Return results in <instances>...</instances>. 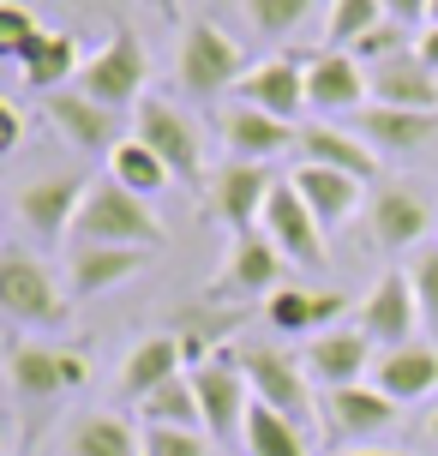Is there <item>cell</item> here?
Returning a JSON list of instances; mask_svg holds the SVG:
<instances>
[{"label":"cell","mask_w":438,"mask_h":456,"mask_svg":"<svg viewBox=\"0 0 438 456\" xmlns=\"http://www.w3.org/2000/svg\"><path fill=\"white\" fill-rule=\"evenodd\" d=\"M168 240L162 216L150 210V199L126 192L115 181H91V199L72 223V247H133V252H150Z\"/></svg>","instance_id":"cell-1"},{"label":"cell","mask_w":438,"mask_h":456,"mask_svg":"<svg viewBox=\"0 0 438 456\" xmlns=\"http://www.w3.org/2000/svg\"><path fill=\"white\" fill-rule=\"evenodd\" d=\"M234 366L247 372L253 403L288 414L295 427L319 420V385L306 379V366H300L288 348H271V342H240V348H234Z\"/></svg>","instance_id":"cell-2"},{"label":"cell","mask_w":438,"mask_h":456,"mask_svg":"<svg viewBox=\"0 0 438 456\" xmlns=\"http://www.w3.org/2000/svg\"><path fill=\"white\" fill-rule=\"evenodd\" d=\"M67 289L54 282L43 258H30L24 247L0 252V313L12 330H48V324H67Z\"/></svg>","instance_id":"cell-3"},{"label":"cell","mask_w":438,"mask_h":456,"mask_svg":"<svg viewBox=\"0 0 438 456\" xmlns=\"http://www.w3.org/2000/svg\"><path fill=\"white\" fill-rule=\"evenodd\" d=\"M247 48L240 37H229L216 19H199L181 30V54H174V78H181V91L192 96H223L234 91L240 78H247Z\"/></svg>","instance_id":"cell-4"},{"label":"cell","mask_w":438,"mask_h":456,"mask_svg":"<svg viewBox=\"0 0 438 456\" xmlns=\"http://www.w3.org/2000/svg\"><path fill=\"white\" fill-rule=\"evenodd\" d=\"M144 78H150V54H144V43L126 30V24H120L115 37H109V43L85 61L78 91L91 96V102H102V109H139Z\"/></svg>","instance_id":"cell-5"},{"label":"cell","mask_w":438,"mask_h":456,"mask_svg":"<svg viewBox=\"0 0 438 456\" xmlns=\"http://www.w3.org/2000/svg\"><path fill=\"white\" fill-rule=\"evenodd\" d=\"M133 138H144L150 151L162 157V168L174 175V181H199L205 175V138L192 126V114H181L174 102H162V96H144L139 102V120H133Z\"/></svg>","instance_id":"cell-6"},{"label":"cell","mask_w":438,"mask_h":456,"mask_svg":"<svg viewBox=\"0 0 438 456\" xmlns=\"http://www.w3.org/2000/svg\"><path fill=\"white\" fill-rule=\"evenodd\" d=\"M282 276H288V258H282L264 234H234L223 265L210 276V300H253V295H277Z\"/></svg>","instance_id":"cell-7"},{"label":"cell","mask_w":438,"mask_h":456,"mask_svg":"<svg viewBox=\"0 0 438 456\" xmlns=\"http://www.w3.org/2000/svg\"><path fill=\"white\" fill-rule=\"evenodd\" d=\"M319 427L330 438L354 444H378L396 427V403L372 385H343V390H319Z\"/></svg>","instance_id":"cell-8"},{"label":"cell","mask_w":438,"mask_h":456,"mask_svg":"<svg viewBox=\"0 0 438 456\" xmlns=\"http://www.w3.org/2000/svg\"><path fill=\"white\" fill-rule=\"evenodd\" d=\"M91 379V361L78 348H48V342H12L6 348V385L19 390L24 403H43L54 390H72Z\"/></svg>","instance_id":"cell-9"},{"label":"cell","mask_w":438,"mask_h":456,"mask_svg":"<svg viewBox=\"0 0 438 456\" xmlns=\"http://www.w3.org/2000/svg\"><path fill=\"white\" fill-rule=\"evenodd\" d=\"M354 330H361V337H372V342H385V348L415 342V330H420V300H415L409 271H385L367 295H361V306H354Z\"/></svg>","instance_id":"cell-10"},{"label":"cell","mask_w":438,"mask_h":456,"mask_svg":"<svg viewBox=\"0 0 438 456\" xmlns=\"http://www.w3.org/2000/svg\"><path fill=\"white\" fill-rule=\"evenodd\" d=\"M271 192H277V181H271L264 162H229V168L210 175V210L229 234H258L264 210H271Z\"/></svg>","instance_id":"cell-11"},{"label":"cell","mask_w":438,"mask_h":456,"mask_svg":"<svg viewBox=\"0 0 438 456\" xmlns=\"http://www.w3.org/2000/svg\"><path fill=\"white\" fill-rule=\"evenodd\" d=\"M258 234H264V240H271L288 265H300V271H324V258H330L319 216L306 210V199H300L288 181H277V192H271V210H264V228H258Z\"/></svg>","instance_id":"cell-12"},{"label":"cell","mask_w":438,"mask_h":456,"mask_svg":"<svg viewBox=\"0 0 438 456\" xmlns=\"http://www.w3.org/2000/svg\"><path fill=\"white\" fill-rule=\"evenodd\" d=\"M426 228H433V210H426V199H420L415 186L385 181L367 199V240H372V247L420 252V247H426Z\"/></svg>","instance_id":"cell-13"},{"label":"cell","mask_w":438,"mask_h":456,"mask_svg":"<svg viewBox=\"0 0 438 456\" xmlns=\"http://www.w3.org/2000/svg\"><path fill=\"white\" fill-rule=\"evenodd\" d=\"M85 199H91V181L85 175H43V181H24L12 205H19V223L36 240H61V234H72Z\"/></svg>","instance_id":"cell-14"},{"label":"cell","mask_w":438,"mask_h":456,"mask_svg":"<svg viewBox=\"0 0 438 456\" xmlns=\"http://www.w3.org/2000/svg\"><path fill=\"white\" fill-rule=\"evenodd\" d=\"M199 409H205V433L210 438H247V414H253V385L234 366V354H216L205 372H192Z\"/></svg>","instance_id":"cell-15"},{"label":"cell","mask_w":438,"mask_h":456,"mask_svg":"<svg viewBox=\"0 0 438 456\" xmlns=\"http://www.w3.org/2000/svg\"><path fill=\"white\" fill-rule=\"evenodd\" d=\"M372 361H378V348L361 330H319V337H306V348H300V366H306V379L319 390L367 385Z\"/></svg>","instance_id":"cell-16"},{"label":"cell","mask_w":438,"mask_h":456,"mask_svg":"<svg viewBox=\"0 0 438 456\" xmlns=\"http://www.w3.org/2000/svg\"><path fill=\"white\" fill-rule=\"evenodd\" d=\"M367 67L354 61V54H343V48H319L312 61H306V102L319 114H361L367 109Z\"/></svg>","instance_id":"cell-17"},{"label":"cell","mask_w":438,"mask_h":456,"mask_svg":"<svg viewBox=\"0 0 438 456\" xmlns=\"http://www.w3.org/2000/svg\"><path fill=\"white\" fill-rule=\"evenodd\" d=\"M372 390H385L396 409L402 403H426L438 390V348L433 342H402V348H378L372 361Z\"/></svg>","instance_id":"cell-18"},{"label":"cell","mask_w":438,"mask_h":456,"mask_svg":"<svg viewBox=\"0 0 438 456\" xmlns=\"http://www.w3.org/2000/svg\"><path fill=\"white\" fill-rule=\"evenodd\" d=\"M223 144L234 151V162H271L282 151H300V126L253 109V102H229L223 109Z\"/></svg>","instance_id":"cell-19"},{"label":"cell","mask_w":438,"mask_h":456,"mask_svg":"<svg viewBox=\"0 0 438 456\" xmlns=\"http://www.w3.org/2000/svg\"><path fill=\"white\" fill-rule=\"evenodd\" d=\"M240 102H253V109H264V114H277V120L295 126L300 114L312 109V102H306V61H288V54L258 61V67L240 78Z\"/></svg>","instance_id":"cell-20"},{"label":"cell","mask_w":438,"mask_h":456,"mask_svg":"<svg viewBox=\"0 0 438 456\" xmlns=\"http://www.w3.org/2000/svg\"><path fill=\"white\" fill-rule=\"evenodd\" d=\"M43 109H48V120L61 126V138H67L72 151H115L120 144L115 109L91 102L85 91H54V96H43Z\"/></svg>","instance_id":"cell-21"},{"label":"cell","mask_w":438,"mask_h":456,"mask_svg":"<svg viewBox=\"0 0 438 456\" xmlns=\"http://www.w3.org/2000/svg\"><path fill=\"white\" fill-rule=\"evenodd\" d=\"M288 186H295L300 199H306V210L319 216V228L330 234V228H343L354 210H361V192H367V181H354V175H337V168H319V162H300L295 175H288Z\"/></svg>","instance_id":"cell-22"},{"label":"cell","mask_w":438,"mask_h":456,"mask_svg":"<svg viewBox=\"0 0 438 456\" xmlns=\"http://www.w3.org/2000/svg\"><path fill=\"white\" fill-rule=\"evenodd\" d=\"M367 85H372V102H378V109L438 114V72L420 67L415 48H409V54H396V61H385V67H372Z\"/></svg>","instance_id":"cell-23"},{"label":"cell","mask_w":438,"mask_h":456,"mask_svg":"<svg viewBox=\"0 0 438 456\" xmlns=\"http://www.w3.org/2000/svg\"><path fill=\"white\" fill-rule=\"evenodd\" d=\"M300 162H319V168H337V175H354V181H372L378 175V151L361 133H343L330 120L300 126Z\"/></svg>","instance_id":"cell-24"},{"label":"cell","mask_w":438,"mask_h":456,"mask_svg":"<svg viewBox=\"0 0 438 456\" xmlns=\"http://www.w3.org/2000/svg\"><path fill=\"white\" fill-rule=\"evenodd\" d=\"M24 85L36 96H54V91H67V85H78V72H85V54H78V37H67V30H43L36 43L24 48Z\"/></svg>","instance_id":"cell-25"},{"label":"cell","mask_w":438,"mask_h":456,"mask_svg":"<svg viewBox=\"0 0 438 456\" xmlns=\"http://www.w3.org/2000/svg\"><path fill=\"white\" fill-rule=\"evenodd\" d=\"M361 138L372 151H391V157H415L438 138V114H415V109H361Z\"/></svg>","instance_id":"cell-26"},{"label":"cell","mask_w":438,"mask_h":456,"mask_svg":"<svg viewBox=\"0 0 438 456\" xmlns=\"http://www.w3.org/2000/svg\"><path fill=\"white\" fill-rule=\"evenodd\" d=\"M181 337H144L126 348V361H120V396H133L144 403L150 390H162L168 379H181Z\"/></svg>","instance_id":"cell-27"},{"label":"cell","mask_w":438,"mask_h":456,"mask_svg":"<svg viewBox=\"0 0 438 456\" xmlns=\"http://www.w3.org/2000/svg\"><path fill=\"white\" fill-rule=\"evenodd\" d=\"M61 456H144V433H133L120 414H72L61 433Z\"/></svg>","instance_id":"cell-28"},{"label":"cell","mask_w":438,"mask_h":456,"mask_svg":"<svg viewBox=\"0 0 438 456\" xmlns=\"http://www.w3.org/2000/svg\"><path fill=\"white\" fill-rule=\"evenodd\" d=\"M144 271V252L133 247H72V295H109Z\"/></svg>","instance_id":"cell-29"},{"label":"cell","mask_w":438,"mask_h":456,"mask_svg":"<svg viewBox=\"0 0 438 456\" xmlns=\"http://www.w3.org/2000/svg\"><path fill=\"white\" fill-rule=\"evenodd\" d=\"M109 181L126 186V192H139V199H157V192H168V168H162V157L144 144V138H120L115 151H109Z\"/></svg>","instance_id":"cell-30"},{"label":"cell","mask_w":438,"mask_h":456,"mask_svg":"<svg viewBox=\"0 0 438 456\" xmlns=\"http://www.w3.org/2000/svg\"><path fill=\"white\" fill-rule=\"evenodd\" d=\"M144 427H181V433H205V409H199V390L192 379H168L162 390H150L139 403Z\"/></svg>","instance_id":"cell-31"},{"label":"cell","mask_w":438,"mask_h":456,"mask_svg":"<svg viewBox=\"0 0 438 456\" xmlns=\"http://www.w3.org/2000/svg\"><path fill=\"white\" fill-rule=\"evenodd\" d=\"M385 24V0H330L324 6V43L330 48H354L361 37H372Z\"/></svg>","instance_id":"cell-32"},{"label":"cell","mask_w":438,"mask_h":456,"mask_svg":"<svg viewBox=\"0 0 438 456\" xmlns=\"http://www.w3.org/2000/svg\"><path fill=\"white\" fill-rule=\"evenodd\" d=\"M247 451L253 456H306V433L288 414L253 403V414H247Z\"/></svg>","instance_id":"cell-33"},{"label":"cell","mask_w":438,"mask_h":456,"mask_svg":"<svg viewBox=\"0 0 438 456\" xmlns=\"http://www.w3.org/2000/svg\"><path fill=\"white\" fill-rule=\"evenodd\" d=\"M264 319L277 337H319V289H277L264 300Z\"/></svg>","instance_id":"cell-34"},{"label":"cell","mask_w":438,"mask_h":456,"mask_svg":"<svg viewBox=\"0 0 438 456\" xmlns=\"http://www.w3.org/2000/svg\"><path fill=\"white\" fill-rule=\"evenodd\" d=\"M312 6L319 0H240V12H247V24H253L258 37H288V30H300V24L312 19Z\"/></svg>","instance_id":"cell-35"},{"label":"cell","mask_w":438,"mask_h":456,"mask_svg":"<svg viewBox=\"0 0 438 456\" xmlns=\"http://www.w3.org/2000/svg\"><path fill=\"white\" fill-rule=\"evenodd\" d=\"M409 282H415V300H420V324L438 337V240H426L420 252H409Z\"/></svg>","instance_id":"cell-36"},{"label":"cell","mask_w":438,"mask_h":456,"mask_svg":"<svg viewBox=\"0 0 438 456\" xmlns=\"http://www.w3.org/2000/svg\"><path fill=\"white\" fill-rule=\"evenodd\" d=\"M36 37H43V30H36V19H30V6H24V0H6V6H0V54L19 67L24 48L36 43Z\"/></svg>","instance_id":"cell-37"},{"label":"cell","mask_w":438,"mask_h":456,"mask_svg":"<svg viewBox=\"0 0 438 456\" xmlns=\"http://www.w3.org/2000/svg\"><path fill=\"white\" fill-rule=\"evenodd\" d=\"M409 48H415V43H409V30L385 19L378 30H372V37H361V43L348 48V54H354V61H361V67L372 72V67H385V61H396V54H409Z\"/></svg>","instance_id":"cell-38"},{"label":"cell","mask_w":438,"mask_h":456,"mask_svg":"<svg viewBox=\"0 0 438 456\" xmlns=\"http://www.w3.org/2000/svg\"><path fill=\"white\" fill-rule=\"evenodd\" d=\"M144 456H205V433H181V427H144Z\"/></svg>","instance_id":"cell-39"},{"label":"cell","mask_w":438,"mask_h":456,"mask_svg":"<svg viewBox=\"0 0 438 456\" xmlns=\"http://www.w3.org/2000/svg\"><path fill=\"white\" fill-rule=\"evenodd\" d=\"M426 12H433V0H385V19L402 24V30L409 24H426Z\"/></svg>","instance_id":"cell-40"},{"label":"cell","mask_w":438,"mask_h":456,"mask_svg":"<svg viewBox=\"0 0 438 456\" xmlns=\"http://www.w3.org/2000/svg\"><path fill=\"white\" fill-rule=\"evenodd\" d=\"M19 138H24V109L0 102V151H19Z\"/></svg>","instance_id":"cell-41"},{"label":"cell","mask_w":438,"mask_h":456,"mask_svg":"<svg viewBox=\"0 0 438 456\" xmlns=\"http://www.w3.org/2000/svg\"><path fill=\"white\" fill-rule=\"evenodd\" d=\"M415 61L438 72V24H420V37H415Z\"/></svg>","instance_id":"cell-42"},{"label":"cell","mask_w":438,"mask_h":456,"mask_svg":"<svg viewBox=\"0 0 438 456\" xmlns=\"http://www.w3.org/2000/svg\"><path fill=\"white\" fill-rule=\"evenodd\" d=\"M343 306H348V300H343V289H319V330H324V324H337V319H343Z\"/></svg>","instance_id":"cell-43"},{"label":"cell","mask_w":438,"mask_h":456,"mask_svg":"<svg viewBox=\"0 0 438 456\" xmlns=\"http://www.w3.org/2000/svg\"><path fill=\"white\" fill-rule=\"evenodd\" d=\"M343 456H402V451H385V444H354V451H343Z\"/></svg>","instance_id":"cell-44"},{"label":"cell","mask_w":438,"mask_h":456,"mask_svg":"<svg viewBox=\"0 0 438 456\" xmlns=\"http://www.w3.org/2000/svg\"><path fill=\"white\" fill-rule=\"evenodd\" d=\"M420 438H426V444H433V451H438V409L426 414V427H420Z\"/></svg>","instance_id":"cell-45"},{"label":"cell","mask_w":438,"mask_h":456,"mask_svg":"<svg viewBox=\"0 0 438 456\" xmlns=\"http://www.w3.org/2000/svg\"><path fill=\"white\" fill-rule=\"evenodd\" d=\"M150 6H157L162 19H181V0H150Z\"/></svg>","instance_id":"cell-46"},{"label":"cell","mask_w":438,"mask_h":456,"mask_svg":"<svg viewBox=\"0 0 438 456\" xmlns=\"http://www.w3.org/2000/svg\"><path fill=\"white\" fill-rule=\"evenodd\" d=\"M426 24H438V0H433V12H426Z\"/></svg>","instance_id":"cell-47"}]
</instances>
